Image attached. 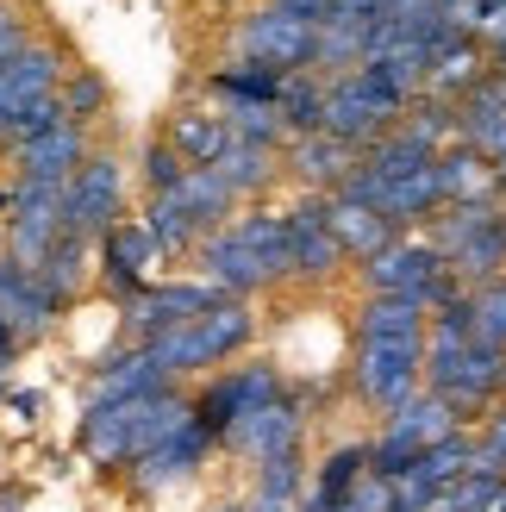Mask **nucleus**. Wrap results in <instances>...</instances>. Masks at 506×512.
<instances>
[{
	"mask_svg": "<svg viewBox=\"0 0 506 512\" xmlns=\"http://www.w3.org/2000/svg\"><path fill=\"white\" fill-rule=\"evenodd\" d=\"M207 169H213L238 200H250V194H263L275 175H282V150H269V144H238V138H232Z\"/></svg>",
	"mask_w": 506,
	"mask_h": 512,
	"instance_id": "obj_29",
	"label": "nucleus"
},
{
	"mask_svg": "<svg viewBox=\"0 0 506 512\" xmlns=\"http://www.w3.org/2000/svg\"><path fill=\"white\" fill-rule=\"evenodd\" d=\"M219 113H225V132H232L238 144H269V150L288 144L282 107H263V100H219Z\"/></svg>",
	"mask_w": 506,
	"mask_h": 512,
	"instance_id": "obj_33",
	"label": "nucleus"
},
{
	"mask_svg": "<svg viewBox=\"0 0 506 512\" xmlns=\"http://www.w3.org/2000/svg\"><path fill=\"white\" fill-rule=\"evenodd\" d=\"M213 444H219L213 431L200 425V419H188V425H175L169 438H163L157 450L144 456V463H132V481H138L144 494H163V488H175V481H188L200 463H207V450H213Z\"/></svg>",
	"mask_w": 506,
	"mask_h": 512,
	"instance_id": "obj_19",
	"label": "nucleus"
},
{
	"mask_svg": "<svg viewBox=\"0 0 506 512\" xmlns=\"http://www.w3.org/2000/svg\"><path fill=\"white\" fill-rule=\"evenodd\" d=\"M282 82L288 75H275L263 63H225L207 75V100H263V107H275L282 100Z\"/></svg>",
	"mask_w": 506,
	"mask_h": 512,
	"instance_id": "obj_31",
	"label": "nucleus"
},
{
	"mask_svg": "<svg viewBox=\"0 0 506 512\" xmlns=\"http://www.w3.org/2000/svg\"><path fill=\"white\" fill-rule=\"evenodd\" d=\"M188 419H194V400H182L175 388L169 394H144V400H107V406H88L82 450L100 469H132Z\"/></svg>",
	"mask_w": 506,
	"mask_h": 512,
	"instance_id": "obj_1",
	"label": "nucleus"
},
{
	"mask_svg": "<svg viewBox=\"0 0 506 512\" xmlns=\"http://www.w3.org/2000/svg\"><path fill=\"white\" fill-rule=\"evenodd\" d=\"M432 250L463 288H488L506 275V200H469V207H444L425 225Z\"/></svg>",
	"mask_w": 506,
	"mask_h": 512,
	"instance_id": "obj_3",
	"label": "nucleus"
},
{
	"mask_svg": "<svg viewBox=\"0 0 506 512\" xmlns=\"http://www.w3.org/2000/svg\"><path fill=\"white\" fill-rule=\"evenodd\" d=\"M432 313L407 294H369L357 313V338H382V344H425Z\"/></svg>",
	"mask_w": 506,
	"mask_h": 512,
	"instance_id": "obj_25",
	"label": "nucleus"
},
{
	"mask_svg": "<svg viewBox=\"0 0 506 512\" xmlns=\"http://www.w3.org/2000/svg\"><path fill=\"white\" fill-rule=\"evenodd\" d=\"M282 125H288V138H300V132H325V75H313V69H300V75H288L282 82Z\"/></svg>",
	"mask_w": 506,
	"mask_h": 512,
	"instance_id": "obj_32",
	"label": "nucleus"
},
{
	"mask_svg": "<svg viewBox=\"0 0 506 512\" xmlns=\"http://www.w3.org/2000/svg\"><path fill=\"white\" fill-rule=\"evenodd\" d=\"M494 182H500V200H506V163H494Z\"/></svg>",
	"mask_w": 506,
	"mask_h": 512,
	"instance_id": "obj_43",
	"label": "nucleus"
},
{
	"mask_svg": "<svg viewBox=\"0 0 506 512\" xmlns=\"http://www.w3.org/2000/svg\"><path fill=\"white\" fill-rule=\"evenodd\" d=\"M125 213V169L113 150H94V157L69 175V194H63V232L100 244V232H113Z\"/></svg>",
	"mask_w": 506,
	"mask_h": 512,
	"instance_id": "obj_9",
	"label": "nucleus"
},
{
	"mask_svg": "<svg viewBox=\"0 0 506 512\" xmlns=\"http://www.w3.org/2000/svg\"><path fill=\"white\" fill-rule=\"evenodd\" d=\"M357 275H363V294H407L425 313H438V306H450L457 294H469L463 281L444 269V256L432 250L425 232H400L388 250H375L369 263H357Z\"/></svg>",
	"mask_w": 506,
	"mask_h": 512,
	"instance_id": "obj_4",
	"label": "nucleus"
},
{
	"mask_svg": "<svg viewBox=\"0 0 506 512\" xmlns=\"http://www.w3.org/2000/svg\"><path fill=\"white\" fill-rule=\"evenodd\" d=\"M175 381L144 356V344L138 350H119V356H107V363L94 369V381H88V406H107V400H144V394H169Z\"/></svg>",
	"mask_w": 506,
	"mask_h": 512,
	"instance_id": "obj_23",
	"label": "nucleus"
},
{
	"mask_svg": "<svg viewBox=\"0 0 506 512\" xmlns=\"http://www.w3.org/2000/svg\"><path fill=\"white\" fill-rule=\"evenodd\" d=\"M94 256H100V288H107L119 306H132L150 288V269L163 263V250L144 232V219H119L113 232H100Z\"/></svg>",
	"mask_w": 506,
	"mask_h": 512,
	"instance_id": "obj_12",
	"label": "nucleus"
},
{
	"mask_svg": "<svg viewBox=\"0 0 506 512\" xmlns=\"http://www.w3.org/2000/svg\"><path fill=\"white\" fill-rule=\"evenodd\" d=\"M313 44H319V25L307 13H294L282 7V0H263V7H250L238 19V63H263L275 75H300V69H313Z\"/></svg>",
	"mask_w": 506,
	"mask_h": 512,
	"instance_id": "obj_7",
	"label": "nucleus"
},
{
	"mask_svg": "<svg viewBox=\"0 0 506 512\" xmlns=\"http://www.w3.org/2000/svg\"><path fill=\"white\" fill-rule=\"evenodd\" d=\"M69 69H75V63L63 57V44H57V38H32L7 69H0V125H7L19 107H32V100L57 94Z\"/></svg>",
	"mask_w": 506,
	"mask_h": 512,
	"instance_id": "obj_16",
	"label": "nucleus"
},
{
	"mask_svg": "<svg viewBox=\"0 0 506 512\" xmlns=\"http://www.w3.org/2000/svg\"><path fill=\"white\" fill-rule=\"evenodd\" d=\"M194 163H182V157H175V150H169V138H150L144 144V194H175V182H182V175H188Z\"/></svg>",
	"mask_w": 506,
	"mask_h": 512,
	"instance_id": "obj_39",
	"label": "nucleus"
},
{
	"mask_svg": "<svg viewBox=\"0 0 506 512\" xmlns=\"http://www.w3.org/2000/svg\"><path fill=\"white\" fill-rule=\"evenodd\" d=\"M357 163H363V150L332 138V132H300V138L282 144V175H294L307 194H338Z\"/></svg>",
	"mask_w": 506,
	"mask_h": 512,
	"instance_id": "obj_17",
	"label": "nucleus"
},
{
	"mask_svg": "<svg viewBox=\"0 0 506 512\" xmlns=\"http://www.w3.org/2000/svg\"><path fill=\"white\" fill-rule=\"evenodd\" d=\"M288 388H282V369L275 363H238V369H219L207 388H200V400H194V419L213 431V438H225L244 413H257V406H269V400H282Z\"/></svg>",
	"mask_w": 506,
	"mask_h": 512,
	"instance_id": "obj_10",
	"label": "nucleus"
},
{
	"mask_svg": "<svg viewBox=\"0 0 506 512\" xmlns=\"http://www.w3.org/2000/svg\"><path fill=\"white\" fill-rule=\"evenodd\" d=\"M469 306H475V338L506 350V275L488 281V288H469Z\"/></svg>",
	"mask_w": 506,
	"mask_h": 512,
	"instance_id": "obj_38",
	"label": "nucleus"
},
{
	"mask_svg": "<svg viewBox=\"0 0 506 512\" xmlns=\"http://www.w3.org/2000/svg\"><path fill=\"white\" fill-rule=\"evenodd\" d=\"M488 69H494L488 44H482V38H469V32H457L450 44H438L432 75H425V94H432V100H450V107H457V100H463L475 82H482Z\"/></svg>",
	"mask_w": 506,
	"mask_h": 512,
	"instance_id": "obj_24",
	"label": "nucleus"
},
{
	"mask_svg": "<svg viewBox=\"0 0 506 512\" xmlns=\"http://www.w3.org/2000/svg\"><path fill=\"white\" fill-rule=\"evenodd\" d=\"M194 256H200V281H213L219 294H232V300H250V294H263V288H275V275L269 263H263V250H250L244 238H238V225H219V232H207L194 244Z\"/></svg>",
	"mask_w": 506,
	"mask_h": 512,
	"instance_id": "obj_13",
	"label": "nucleus"
},
{
	"mask_svg": "<svg viewBox=\"0 0 506 512\" xmlns=\"http://www.w3.org/2000/svg\"><path fill=\"white\" fill-rule=\"evenodd\" d=\"M325 200H332V232H338V244H344L350 263H369L375 250H388L400 238L394 225H388V213L363 207V200H344V194H325Z\"/></svg>",
	"mask_w": 506,
	"mask_h": 512,
	"instance_id": "obj_26",
	"label": "nucleus"
},
{
	"mask_svg": "<svg viewBox=\"0 0 506 512\" xmlns=\"http://www.w3.org/2000/svg\"><path fill=\"white\" fill-rule=\"evenodd\" d=\"M463 431V413L450 406L444 394H432V388H419L407 406H394L388 413V425H382V438L369 444V469L375 475H400V469H413L432 444H444V438H457Z\"/></svg>",
	"mask_w": 506,
	"mask_h": 512,
	"instance_id": "obj_6",
	"label": "nucleus"
},
{
	"mask_svg": "<svg viewBox=\"0 0 506 512\" xmlns=\"http://www.w3.org/2000/svg\"><path fill=\"white\" fill-rule=\"evenodd\" d=\"M375 213H388L394 232H425L438 213H444V182H438V157L413 169V175H400V182L382 188V200H375Z\"/></svg>",
	"mask_w": 506,
	"mask_h": 512,
	"instance_id": "obj_21",
	"label": "nucleus"
},
{
	"mask_svg": "<svg viewBox=\"0 0 506 512\" xmlns=\"http://www.w3.org/2000/svg\"><path fill=\"white\" fill-rule=\"evenodd\" d=\"M138 219H144V232L157 238V250H163V256H182V250H194L200 238H207V232H200V225H194L182 207H175L169 194H150Z\"/></svg>",
	"mask_w": 506,
	"mask_h": 512,
	"instance_id": "obj_34",
	"label": "nucleus"
},
{
	"mask_svg": "<svg viewBox=\"0 0 506 512\" xmlns=\"http://www.w3.org/2000/svg\"><path fill=\"white\" fill-rule=\"evenodd\" d=\"M350 388L375 413H394L425 388V344H382V338H357L350 356Z\"/></svg>",
	"mask_w": 506,
	"mask_h": 512,
	"instance_id": "obj_8",
	"label": "nucleus"
},
{
	"mask_svg": "<svg viewBox=\"0 0 506 512\" xmlns=\"http://www.w3.org/2000/svg\"><path fill=\"white\" fill-rule=\"evenodd\" d=\"M407 107L413 100L394 94L375 69H350V75H332V82H325V132L357 144V150H369L375 138H388L394 125L407 119Z\"/></svg>",
	"mask_w": 506,
	"mask_h": 512,
	"instance_id": "obj_5",
	"label": "nucleus"
},
{
	"mask_svg": "<svg viewBox=\"0 0 506 512\" xmlns=\"http://www.w3.org/2000/svg\"><path fill=\"white\" fill-rule=\"evenodd\" d=\"M250 338H257V313H250V300H232V294H225V300L207 306L200 319L163 331V338H150L144 356H150V363H157L169 381H182V375H207V369H219V363H232Z\"/></svg>",
	"mask_w": 506,
	"mask_h": 512,
	"instance_id": "obj_2",
	"label": "nucleus"
},
{
	"mask_svg": "<svg viewBox=\"0 0 506 512\" xmlns=\"http://www.w3.org/2000/svg\"><path fill=\"white\" fill-rule=\"evenodd\" d=\"M300 481H307L300 450H282V456H269V463H257V500H269V506H294V500H300Z\"/></svg>",
	"mask_w": 506,
	"mask_h": 512,
	"instance_id": "obj_37",
	"label": "nucleus"
},
{
	"mask_svg": "<svg viewBox=\"0 0 506 512\" xmlns=\"http://www.w3.org/2000/svg\"><path fill=\"white\" fill-rule=\"evenodd\" d=\"M494 69H506V50H494Z\"/></svg>",
	"mask_w": 506,
	"mask_h": 512,
	"instance_id": "obj_44",
	"label": "nucleus"
},
{
	"mask_svg": "<svg viewBox=\"0 0 506 512\" xmlns=\"http://www.w3.org/2000/svg\"><path fill=\"white\" fill-rule=\"evenodd\" d=\"M88 157H94L88 125L57 119L50 132H38L32 144H19V150H13V169H19V182H69V175L82 169Z\"/></svg>",
	"mask_w": 506,
	"mask_h": 512,
	"instance_id": "obj_18",
	"label": "nucleus"
},
{
	"mask_svg": "<svg viewBox=\"0 0 506 512\" xmlns=\"http://www.w3.org/2000/svg\"><path fill=\"white\" fill-rule=\"evenodd\" d=\"M219 300H225V294L213 288V281H150V288L125 306V331H132L138 344H150V338H163V331L200 319V313H207V306H219Z\"/></svg>",
	"mask_w": 506,
	"mask_h": 512,
	"instance_id": "obj_14",
	"label": "nucleus"
},
{
	"mask_svg": "<svg viewBox=\"0 0 506 512\" xmlns=\"http://www.w3.org/2000/svg\"><path fill=\"white\" fill-rule=\"evenodd\" d=\"M475 450H482L494 469H506V400L488 406V425H482V438H475Z\"/></svg>",
	"mask_w": 506,
	"mask_h": 512,
	"instance_id": "obj_41",
	"label": "nucleus"
},
{
	"mask_svg": "<svg viewBox=\"0 0 506 512\" xmlns=\"http://www.w3.org/2000/svg\"><path fill=\"white\" fill-rule=\"evenodd\" d=\"M363 475H369V444H350V450H338V456H325V469H319V481H313V500L332 512Z\"/></svg>",
	"mask_w": 506,
	"mask_h": 512,
	"instance_id": "obj_35",
	"label": "nucleus"
},
{
	"mask_svg": "<svg viewBox=\"0 0 506 512\" xmlns=\"http://www.w3.org/2000/svg\"><path fill=\"white\" fill-rule=\"evenodd\" d=\"M13 350H19V338H13L7 325H0V375H7V363H13Z\"/></svg>",
	"mask_w": 506,
	"mask_h": 512,
	"instance_id": "obj_42",
	"label": "nucleus"
},
{
	"mask_svg": "<svg viewBox=\"0 0 506 512\" xmlns=\"http://www.w3.org/2000/svg\"><path fill=\"white\" fill-rule=\"evenodd\" d=\"M163 138H169V150L182 163H213L225 144H232V132H225V113H219V100H188V107H175L169 113V125H163Z\"/></svg>",
	"mask_w": 506,
	"mask_h": 512,
	"instance_id": "obj_22",
	"label": "nucleus"
},
{
	"mask_svg": "<svg viewBox=\"0 0 506 512\" xmlns=\"http://www.w3.org/2000/svg\"><path fill=\"white\" fill-rule=\"evenodd\" d=\"M88 263H94V244H88V238H75V232H63L32 275H38V288L57 300V306H69L75 294L88 288Z\"/></svg>",
	"mask_w": 506,
	"mask_h": 512,
	"instance_id": "obj_30",
	"label": "nucleus"
},
{
	"mask_svg": "<svg viewBox=\"0 0 506 512\" xmlns=\"http://www.w3.org/2000/svg\"><path fill=\"white\" fill-rule=\"evenodd\" d=\"M282 225H288V269H294V281H332L350 263L338 232H332V200L325 194H300L282 213Z\"/></svg>",
	"mask_w": 506,
	"mask_h": 512,
	"instance_id": "obj_11",
	"label": "nucleus"
},
{
	"mask_svg": "<svg viewBox=\"0 0 506 512\" xmlns=\"http://www.w3.org/2000/svg\"><path fill=\"white\" fill-rule=\"evenodd\" d=\"M300 431H307V413H300L294 394H282V400L257 406V413H244L219 444L232 456H244V463H269V456H282V450H300Z\"/></svg>",
	"mask_w": 506,
	"mask_h": 512,
	"instance_id": "obj_15",
	"label": "nucleus"
},
{
	"mask_svg": "<svg viewBox=\"0 0 506 512\" xmlns=\"http://www.w3.org/2000/svg\"><path fill=\"white\" fill-rule=\"evenodd\" d=\"M438 182H444V207H469V200H500L494 182V163L469 144H450L438 150Z\"/></svg>",
	"mask_w": 506,
	"mask_h": 512,
	"instance_id": "obj_27",
	"label": "nucleus"
},
{
	"mask_svg": "<svg viewBox=\"0 0 506 512\" xmlns=\"http://www.w3.org/2000/svg\"><path fill=\"white\" fill-rule=\"evenodd\" d=\"M57 313H63V306L38 288V275L0 256V325H7L19 344H38L44 331L57 325Z\"/></svg>",
	"mask_w": 506,
	"mask_h": 512,
	"instance_id": "obj_20",
	"label": "nucleus"
},
{
	"mask_svg": "<svg viewBox=\"0 0 506 512\" xmlns=\"http://www.w3.org/2000/svg\"><path fill=\"white\" fill-rule=\"evenodd\" d=\"M57 107H63V119H75V125H94L100 113H107V82H100L94 69H69L63 88H57Z\"/></svg>",
	"mask_w": 506,
	"mask_h": 512,
	"instance_id": "obj_36",
	"label": "nucleus"
},
{
	"mask_svg": "<svg viewBox=\"0 0 506 512\" xmlns=\"http://www.w3.org/2000/svg\"><path fill=\"white\" fill-rule=\"evenodd\" d=\"M169 200H175V207H182V213L200 225V232H219V225H232V219H238V194L225 188L207 163L188 169L182 182H175V194H169Z\"/></svg>",
	"mask_w": 506,
	"mask_h": 512,
	"instance_id": "obj_28",
	"label": "nucleus"
},
{
	"mask_svg": "<svg viewBox=\"0 0 506 512\" xmlns=\"http://www.w3.org/2000/svg\"><path fill=\"white\" fill-rule=\"evenodd\" d=\"M469 38H482L488 57H494V50H506V0H482V7H475Z\"/></svg>",
	"mask_w": 506,
	"mask_h": 512,
	"instance_id": "obj_40",
	"label": "nucleus"
}]
</instances>
